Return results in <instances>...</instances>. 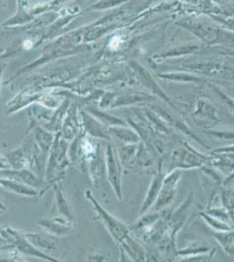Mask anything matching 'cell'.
Wrapping results in <instances>:
<instances>
[{
	"instance_id": "f546056e",
	"label": "cell",
	"mask_w": 234,
	"mask_h": 262,
	"mask_svg": "<svg viewBox=\"0 0 234 262\" xmlns=\"http://www.w3.org/2000/svg\"><path fill=\"white\" fill-rule=\"evenodd\" d=\"M209 133L214 135V137L220 138L222 140H234V132H218V131H209Z\"/></svg>"
},
{
	"instance_id": "ffe728a7",
	"label": "cell",
	"mask_w": 234,
	"mask_h": 262,
	"mask_svg": "<svg viewBox=\"0 0 234 262\" xmlns=\"http://www.w3.org/2000/svg\"><path fill=\"white\" fill-rule=\"evenodd\" d=\"M54 206L58 210V212L61 216L68 217L71 221H74V214L72 212L70 206H69V202L66 199L64 194H63L62 190L60 187L59 183H56L54 185Z\"/></svg>"
},
{
	"instance_id": "f1b7e54d",
	"label": "cell",
	"mask_w": 234,
	"mask_h": 262,
	"mask_svg": "<svg viewBox=\"0 0 234 262\" xmlns=\"http://www.w3.org/2000/svg\"><path fill=\"white\" fill-rule=\"evenodd\" d=\"M109 259V255L106 252H93L90 255L88 256V260L89 261H103Z\"/></svg>"
},
{
	"instance_id": "ac0fdd59",
	"label": "cell",
	"mask_w": 234,
	"mask_h": 262,
	"mask_svg": "<svg viewBox=\"0 0 234 262\" xmlns=\"http://www.w3.org/2000/svg\"><path fill=\"white\" fill-rule=\"evenodd\" d=\"M70 105L69 101H65L61 106H59L56 111L50 116L47 123L42 126L47 130L50 131L52 133H58L61 129L63 121L65 119L66 115Z\"/></svg>"
},
{
	"instance_id": "4dcf8cb0",
	"label": "cell",
	"mask_w": 234,
	"mask_h": 262,
	"mask_svg": "<svg viewBox=\"0 0 234 262\" xmlns=\"http://www.w3.org/2000/svg\"><path fill=\"white\" fill-rule=\"evenodd\" d=\"M221 185L223 188L234 191V172L231 173L225 180H223Z\"/></svg>"
},
{
	"instance_id": "8992f818",
	"label": "cell",
	"mask_w": 234,
	"mask_h": 262,
	"mask_svg": "<svg viewBox=\"0 0 234 262\" xmlns=\"http://www.w3.org/2000/svg\"><path fill=\"white\" fill-rule=\"evenodd\" d=\"M208 158L204 155L196 153L190 148L177 149L172 155L171 168L172 170L201 168L207 162Z\"/></svg>"
},
{
	"instance_id": "44dd1931",
	"label": "cell",
	"mask_w": 234,
	"mask_h": 262,
	"mask_svg": "<svg viewBox=\"0 0 234 262\" xmlns=\"http://www.w3.org/2000/svg\"><path fill=\"white\" fill-rule=\"evenodd\" d=\"M86 111L89 114H91L93 116H95L96 119L99 120L107 128L111 127V126L126 125L123 121L119 119L116 116H113L111 114L105 112L103 110H101V108L89 106V107H87Z\"/></svg>"
},
{
	"instance_id": "836d02e7",
	"label": "cell",
	"mask_w": 234,
	"mask_h": 262,
	"mask_svg": "<svg viewBox=\"0 0 234 262\" xmlns=\"http://www.w3.org/2000/svg\"><path fill=\"white\" fill-rule=\"evenodd\" d=\"M233 220H234V217H233Z\"/></svg>"
},
{
	"instance_id": "d4e9b609",
	"label": "cell",
	"mask_w": 234,
	"mask_h": 262,
	"mask_svg": "<svg viewBox=\"0 0 234 262\" xmlns=\"http://www.w3.org/2000/svg\"><path fill=\"white\" fill-rule=\"evenodd\" d=\"M210 163L226 176L234 172V158H231V156L223 154V156H220L216 159L214 158Z\"/></svg>"
},
{
	"instance_id": "52a82bcc",
	"label": "cell",
	"mask_w": 234,
	"mask_h": 262,
	"mask_svg": "<svg viewBox=\"0 0 234 262\" xmlns=\"http://www.w3.org/2000/svg\"><path fill=\"white\" fill-rule=\"evenodd\" d=\"M38 224L48 234L57 238L68 235L74 228V221H71L61 215L49 219H44L38 221Z\"/></svg>"
},
{
	"instance_id": "5b68a950",
	"label": "cell",
	"mask_w": 234,
	"mask_h": 262,
	"mask_svg": "<svg viewBox=\"0 0 234 262\" xmlns=\"http://www.w3.org/2000/svg\"><path fill=\"white\" fill-rule=\"evenodd\" d=\"M181 176L182 172L180 170H172L169 174L165 175L158 198L155 202L154 206H152V208L156 212L162 211L167 206H169L174 200L178 191V185L180 181Z\"/></svg>"
},
{
	"instance_id": "484cf974",
	"label": "cell",
	"mask_w": 234,
	"mask_h": 262,
	"mask_svg": "<svg viewBox=\"0 0 234 262\" xmlns=\"http://www.w3.org/2000/svg\"><path fill=\"white\" fill-rule=\"evenodd\" d=\"M152 97L148 95H143V94H132V95H127V96H122L116 99L112 107H120V106H124V105L136 104L137 102H142V101H152Z\"/></svg>"
},
{
	"instance_id": "603a6c76",
	"label": "cell",
	"mask_w": 234,
	"mask_h": 262,
	"mask_svg": "<svg viewBox=\"0 0 234 262\" xmlns=\"http://www.w3.org/2000/svg\"><path fill=\"white\" fill-rule=\"evenodd\" d=\"M136 69H137L136 71L137 72V74L139 75L140 80H141V82H142V85L145 86V88H147L148 90L152 91L154 94H156L157 96H159L160 98L163 99L164 101L169 102V100L167 98V96L163 94V91L160 90V88L157 86V83L155 82L154 80L152 79V76L150 75L148 72L145 71V70L142 69V67H140L139 65H137Z\"/></svg>"
},
{
	"instance_id": "7c38bea8",
	"label": "cell",
	"mask_w": 234,
	"mask_h": 262,
	"mask_svg": "<svg viewBox=\"0 0 234 262\" xmlns=\"http://www.w3.org/2000/svg\"><path fill=\"white\" fill-rule=\"evenodd\" d=\"M164 177L165 175L163 173V168H162V165H160L154 178L152 179L148 191L146 193L145 199H144V201L142 203V207L140 210V214H145L146 212L154 206L155 202L157 201L159 192H160Z\"/></svg>"
},
{
	"instance_id": "d6986e66",
	"label": "cell",
	"mask_w": 234,
	"mask_h": 262,
	"mask_svg": "<svg viewBox=\"0 0 234 262\" xmlns=\"http://www.w3.org/2000/svg\"><path fill=\"white\" fill-rule=\"evenodd\" d=\"M0 187L22 196H34L39 194L35 188L5 178H0Z\"/></svg>"
},
{
	"instance_id": "5bb4252c",
	"label": "cell",
	"mask_w": 234,
	"mask_h": 262,
	"mask_svg": "<svg viewBox=\"0 0 234 262\" xmlns=\"http://www.w3.org/2000/svg\"><path fill=\"white\" fill-rule=\"evenodd\" d=\"M25 236L37 249L47 253L48 255H50L49 253L57 251L59 248V244L58 242L59 238L50 234L43 235L39 233H28Z\"/></svg>"
},
{
	"instance_id": "d6a6232c",
	"label": "cell",
	"mask_w": 234,
	"mask_h": 262,
	"mask_svg": "<svg viewBox=\"0 0 234 262\" xmlns=\"http://www.w3.org/2000/svg\"><path fill=\"white\" fill-rule=\"evenodd\" d=\"M5 212H6V207L4 206L3 203L0 201V214H4Z\"/></svg>"
},
{
	"instance_id": "2e32d148",
	"label": "cell",
	"mask_w": 234,
	"mask_h": 262,
	"mask_svg": "<svg viewBox=\"0 0 234 262\" xmlns=\"http://www.w3.org/2000/svg\"><path fill=\"white\" fill-rule=\"evenodd\" d=\"M111 137H116L126 144L139 143L141 137L137 131L126 125L111 126L108 128Z\"/></svg>"
},
{
	"instance_id": "277c9868",
	"label": "cell",
	"mask_w": 234,
	"mask_h": 262,
	"mask_svg": "<svg viewBox=\"0 0 234 262\" xmlns=\"http://www.w3.org/2000/svg\"><path fill=\"white\" fill-rule=\"evenodd\" d=\"M106 174L113 191L118 200H122V164L119 158L117 149L108 143L105 150Z\"/></svg>"
},
{
	"instance_id": "7402d4cb",
	"label": "cell",
	"mask_w": 234,
	"mask_h": 262,
	"mask_svg": "<svg viewBox=\"0 0 234 262\" xmlns=\"http://www.w3.org/2000/svg\"><path fill=\"white\" fill-rule=\"evenodd\" d=\"M212 236L220 243L225 253L234 256V229L230 231H216Z\"/></svg>"
},
{
	"instance_id": "e0dca14e",
	"label": "cell",
	"mask_w": 234,
	"mask_h": 262,
	"mask_svg": "<svg viewBox=\"0 0 234 262\" xmlns=\"http://www.w3.org/2000/svg\"><path fill=\"white\" fill-rule=\"evenodd\" d=\"M34 125H35V123H34ZM33 130H34L33 137L35 139L37 145L39 146L43 155L48 158V153L52 147V144L54 143L55 134H53L50 131L47 130L46 128L39 125L34 126Z\"/></svg>"
},
{
	"instance_id": "9a60e30c",
	"label": "cell",
	"mask_w": 234,
	"mask_h": 262,
	"mask_svg": "<svg viewBox=\"0 0 234 262\" xmlns=\"http://www.w3.org/2000/svg\"><path fill=\"white\" fill-rule=\"evenodd\" d=\"M121 253L127 255L133 261H145L146 251L138 242L130 234L124 241L118 245Z\"/></svg>"
},
{
	"instance_id": "9c48e42d",
	"label": "cell",
	"mask_w": 234,
	"mask_h": 262,
	"mask_svg": "<svg viewBox=\"0 0 234 262\" xmlns=\"http://www.w3.org/2000/svg\"><path fill=\"white\" fill-rule=\"evenodd\" d=\"M82 131L81 121L78 116L77 106L73 104L69 106L65 119L63 121L62 127L60 129L61 137L68 142H72L78 135Z\"/></svg>"
},
{
	"instance_id": "4fadbf2b",
	"label": "cell",
	"mask_w": 234,
	"mask_h": 262,
	"mask_svg": "<svg viewBox=\"0 0 234 262\" xmlns=\"http://www.w3.org/2000/svg\"><path fill=\"white\" fill-rule=\"evenodd\" d=\"M193 192L188 195L184 202L182 203L175 212H172L169 217V227H171V237L175 242L176 235L178 234V231L184 227L186 221L187 213L189 211L190 205L193 203Z\"/></svg>"
},
{
	"instance_id": "8fae6325",
	"label": "cell",
	"mask_w": 234,
	"mask_h": 262,
	"mask_svg": "<svg viewBox=\"0 0 234 262\" xmlns=\"http://www.w3.org/2000/svg\"><path fill=\"white\" fill-rule=\"evenodd\" d=\"M0 174L5 179H12L19 182L31 187L38 188L41 186V181L37 174L29 169H8L0 170Z\"/></svg>"
},
{
	"instance_id": "6da1fadb",
	"label": "cell",
	"mask_w": 234,
	"mask_h": 262,
	"mask_svg": "<svg viewBox=\"0 0 234 262\" xmlns=\"http://www.w3.org/2000/svg\"><path fill=\"white\" fill-rule=\"evenodd\" d=\"M85 196L92 205L95 212L97 213L98 219L103 223L104 227L107 228L110 235L112 236L113 239L116 242V244H121L125 238L131 234L130 227H127L122 221H119L113 215L110 214V212H108L100 205V203L95 200L91 191L87 190Z\"/></svg>"
},
{
	"instance_id": "3957f363",
	"label": "cell",
	"mask_w": 234,
	"mask_h": 262,
	"mask_svg": "<svg viewBox=\"0 0 234 262\" xmlns=\"http://www.w3.org/2000/svg\"><path fill=\"white\" fill-rule=\"evenodd\" d=\"M0 237L6 239L10 245V247L12 248V251L18 253L29 255V256L39 258V259H46L48 261H59L54 257L48 255L47 253H43L39 249H37L31 242L26 238V236L19 234L16 230L12 229L11 227L0 228Z\"/></svg>"
},
{
	"instance_id": "30bf717a",
	"label": "cell",
	"mask_w": 234,
	"mask_h": 262,
	"mask_svg": "<svg viewBox=\"0 0 234 262\" xmlns=\"http://www.w3.org/2000/svg\"><path fill=\"white\" fill-rule=\"evenodd\" d=\"M102 153H103L102 149L99 145L95 155L89 159V164H88V170H89V175L92 180L94 187L96 189L101 187L104 180V176L107 175L106 174V164H105V154L103 155Z\"/></svg>"
},
{
	"instance_id": "4316f807",
	"label": "cell",
	"mask_w": 234,
	"mask_h": 262,
	"mask_svg": "<svg viewBox=\"0 0 234 262\" xmlns=\"http://www.w3.org/2000/svg\"><path fill=\"white\" fill-rule=\"evenodd\" d=\"M200 216L205 220V222L212 229L216 230V231H230V230L234 229L233 225L225 223L224 221L217 220L215 217H211L210 215L207 214L205 212H201Z\"/></svg>"
},
{
	"instance_id": "1f68e13d",
	"label": "cell",
	"mask_w": 234,
	"mask_h": 262,
	"mask_svg": "<svg viewBox=\"0 0 234 262\" xmlns=\"http://www.w3.org/2000/svg\"><path fill=\"white\" fill-rule=\"evenodd\" d=\"M12 164H11L6 156L4 157V156L0 155V170H8V169H12Z\"/></svg>"
},
{
	"instance_id": "83f0119b",
	"label": "cell",
	"mask_w": 234,
	"mask_h": 262,
	"mask_svg": "<svg viewBox=\"0 0 234 262\" xmlns=\"http://www.w3.org/2000/svg\"><path fill=\"white\" fill-rule=\"evenodd\" d=\"M223 205L233 220L234 217V191L223 188L221 191ZM234 221V220H233Z\"/></svg>"
},
{
	"instance_id": "cb8c5ba5",
	"label": "cell",
	"mask_w": 234,
	"mask_h": 262,
	"mask_svg": "<svg viewBox=\"0 0 234 262\" xmlns=\"http://www.w3.org/2000/svg\"><path fill=\"white\" fill-rule=\"evenodd\" d=\"M195 115L199 117L205 118V120H210L216 122L219 120L217 116V111L214 104H211L210 101L201 99L198 101L197 107H196Z\"/></svg>"
},
{
	"instance_id": "7a4b0ae2",
	"label": "cell",
	"mask_w": 234,
	"mask_h": 262,
	"mask_svg": "<svg viewBox=\"0 0 234 262\" xmlns=\"http://www.w3.org/2000/svg\"><path fill=\"white\" fill-rule=\"evenodd\" d=\"M69 147V142L61 137L60 132L56 133L54 143L48 153V163L45 174L47 180L54 179L55 171L62 172V170L67 166H69L70 161L68 156Z\"/></svg>"
},
{
	"instance_id": "ba28073f",
	"label": "cell",
	"mask_w": 234,
	"mask_h": 262,
	"mask_svg": "<svg viewBox=\"0 0 234 262\" xmlns=\"http://www.w3.org/2000/svg\"><path fill=\"white\" fill-rule=\"evenodd\" d=\"M81 117V126L82 130L89 135V137L97 139H104V140H110V136L109 129L106 126H104L99 120L96 119L95 116L85 111L80 112Z\"/></svg>"
}]
</instances>
